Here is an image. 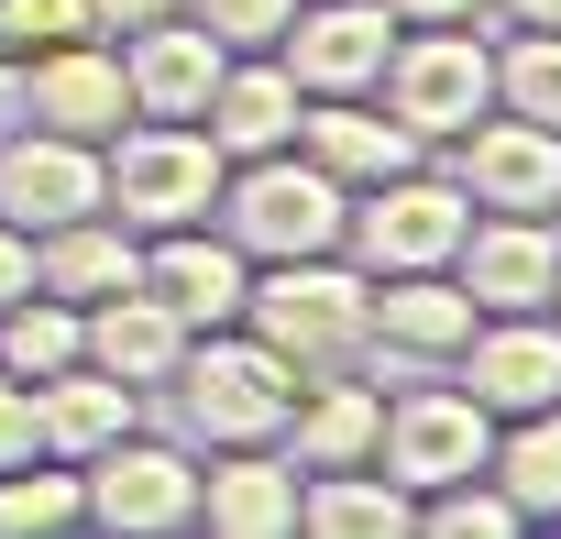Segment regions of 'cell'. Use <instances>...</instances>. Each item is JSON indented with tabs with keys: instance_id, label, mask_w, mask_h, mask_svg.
<instances>
[{
	"instance_id": "83f0119b",
	"label": "cell",
	"mask_w": 561,
	"mask_h": 539,
	"mask_svg": "<svg viewBox=\"0 0 561 539\" xmlns=\"http://www.w3.org/2000/svg\"><path fill=\"white\" fill-rule=\"evenodd\" d=\"M495 111L561 133V34L550 23H506V45H495Z\"/></svg>"
},
{
	"instance_id": "f546056e",
	"label": "cell",
	"mask_w": 561,
	"mask_h": 539,
	"mask_svg": "<svg viewBox=\"0 0 561 539\" xmlns=\"http://www.w3.org/2000/svg\"><path fill=\"white\" fill-rule=\"evenodd\" d=\"M419 528H440V539H528V517L506 506V484H495V473H462V484L419 495Z\"/></svg>"
},
{
	"instance_id": "d6986e66",
	"label": "cell",
	"mask_w": 561,
	"mask_h": 539,
	"mask_svg": "<svg viewBox=\"0 0 561 539\" xmlns=\"http://www.w3.org/2000/svg\"><path fill=\"white\" fill-rule=\"evenodd\" d=\"M176 353H187V320L133 276L122 298H100V309H78V364H100V375H122L133 397H165V375H176Z\"/></svg>"
},
{
	"instance_id": "52a82bcc",
	"label": "cell",
	"mask_w": 561,
	"mask_h": 539,
	"mask_svg": "<svg viewBox=\"0 0 561 539\" xmlns=\"http://www.w3.org/2000/svg\"><path fill=\"white\" fill-rule=\"evenodd\" d=\"M78 473H89V528H111V539H176V528H198V451L154 440L144 418L122 440H100Z\"/></svg>"
},
{
	"instance_id": "74e56055",
	"label": "cell",
	"mask_w": 561,
	"mask_h": 539,
	"mask_svg": "<svg viewBox=\"0 0 561 539\" xmlns=\"http://www.w3.org/2000/svg\"><path fill=\"white\" fill-rule=\"evenodd\" d=\"M550 320H561V287H550Z\"/></svg>"
},
{
	"instance_id": "f1b7e54d",
	"label": "cell",
	"mask_w": 561,
	"mask_h": 539,
	"mask_svg": "<svg viewBox=\"0 0 561 539\" xmlns=\"http://www.w3.org/2000/svg\"><path fill=\"white\" fill-rule=\"evenodd\" d=\"M78 364V309L67 298H12L0 309V375H23V386H45V375H67Z\"/></svg>"
},
{
	"instance_id": "cb8c5ba5",
	"label": "cell",
	"mask_w": 561,
	"mask_h": 539,
	"mask_svg": "<svg viewBox=\"0 0 561 539\" xmlns=\"http://www.w3.org/2000/svg\"><path fill=\"white\" fill-rule=\"evenodd\" d=\"M419 495L386 462H342V473H298V539H408Z\"/></svg>"
},
{
	"instance_id": "d4e9b609",
	"label": "cell",
	"mask_w": 561,
	"mask_h": 539,
	"mask_svg": "<svg viewBox=\"0 0 561 539\" xmlns=\"http://www.w3.org/2000/svg\"><path fill=\"white\" fill-rule=\"evenodd\" d=\"M133 418H144V397H133L122 375H100V364H67V375L34 386V440H45V462H89V451L122 440Z\"/></svg>"
},
{
	"instance_id": "277c9868",
	"label": "cell",
	"mask_w": 561,
	"mask_h": 539,
	"mask_svg": "<svg viewBox=\"0 0 561 539\" xmlns=\"http://www.w3.org/2000/svg\"><path fill=\"white\" fill-rule=\"evenodd\" d=\"M375 111L408 122L419 154H440L462 122L495 111V34H484V23H397L386 78H375Z\"/></svg>"
},
{
	"instance_id": "603a6c76",
	"label": "cell",
	"mask_w": 561,
	"mask_h": 539,
	"mask_svg": "<svg viewBox=\"0 0 561 539\" xmlns=\"http://www.w3.org/2000/svg\"><path fill=\"white\" fill-rule=\"evenodd\" d=\"M298 154L320 176H342V187H375V176L419 165V133L386 122L375 100H298Z\"/></svg>"
},
{
	"instance_id": "ba28073f",
	"label": "cell",
	"mask_w": 561,
	"mask_h": 539,
	"mask_svg": "<svg viewBox=\"0 0 561 539\" xmlns=\"http://www.w3.org/2000/svg\"><path fill=\"white\" fill-rule=\"evenodd\" d=\"M386 45H397L386 0H298L287 34H275V67L298 78V100H375Z\"/></svg>"
},
{
	"instance_id": "ffe728a7",
	"label": "cell",
	"mask_w": 561,
	"mask_h": 539,
	"mask_svg": "<svg viewBox=\"0 0 561 539\" xmlns=\"http://www.w3.org/2000/svg\"><path fill=\"white\" fill-rule=\"evenodd\" d=\"M198 133H209V154H220V165L298 144V78L275 67V45H253V56H231V67L209 78V100H198Z\"/></svg>"
},
{
	"instance_id": "4fadbf2b",
	"label": "cell",
	"mask_w": 561,
	"mask_h": 539,
	"mask_svg": "<svg viewBox=\"0 0 561 539\" xmlns=\"http://www.w3.org/2000/svg\"><path fill=\"white\" fill-rule=\"evenodd\" d=\"M144 287H154L187 331H231V320H242V287H253V253H242L220 220L144 231Z\"/></svg>"
},
{
	"instance_id": "7c38bea8",
	"label": "cell",
	"mask_w": 561,
	"mask_h": 539,
	"mask_svg": "<svg viewBox=\"0 0 561 539\" xmlns=\"http://www.w3.org/2000/svg\"><path fill=\"white\" fill-rule=\"evenodd\" d=\"M451 187L473 209H561V133L550 122H517V111H484L440 144Z\"/></svg>"
},
{
	"instance_id": "8d00e7d4",
	"label": "cell",
	"mask_w": 561,
	"mask_h": 539,
	"mask_svg": "<svg viewBox=\"0 0 561 539\" xmlns=\"http://www.w3.org/2000/svg\"><path fill=\"white\" fill-rule=\"evenodd\" d=\"M484 12H495V23H550V34H561V0H484Z\"/></svg>"
},
{
	"instance_id": "484cf974",
	"label": "cell",
	"mask_w": 561,
	"mask_h": 539,
	"mask_svg": "<svg viewBox=\"0 0 561 539\" xmlns=\"http://www.w3.org/2000/svg\"><path fill=\"white\" fill-rule=\"evenodd\" d=\"M484 473L506 484V506H517L528 528H561V408L495 418V440H484Z\"/></svg>"
},
{
	"instance_id": "e0dca14e",
	"label": "cell",
	"mask_w": 561,
	"mask_h": 539,
	"mask_svg": "<svg viewBox=\"0 0 561 539\" xmlns=\"http://www.w3.org/2000/svg\"><path fill=\"white\" fill-rule=\"evenodd\" d=\"M375 440H386V386H375L364 364H342V375H309V386H298V408H287V429H275V451H287L298 473L375 462Z\"/></svg>"
},
{
	"instance_id": "5bb4252c",
	"label": "cell",
	"mask_w": 561,
	"mask_h": 539,
	"mask_svg": "<svg viewBox=\"0 0 561 539\" xmlns=\"http://www.w3.org/2000/svg\"><path fill=\"white\" fill-rule=\"evenodd\" d=\"M12 78H23V122H45V133L111 144V133L133 122V89H122V45H111V34H78V45L12 67Z\"/></svg>"
},
{
	"instance_id": "e575fe53",
	"label": "cell",
	"mask_w": 561,
	"mask_h": 539,
	"mask_svg": "<svg viewBox=\"0 0 561 539\" xmlns=\"http://www.w3.org/2000/svg\"><path fill=\"white\" fill-rule=\"evenodd\" d=\"M165 12H176V0H89L100 34H144V23H165Z\"/></svg>"
},
{
	"instance_id": "d6a6232c",
	"label": "cell",
	"mask_w": 561,
	"mask_h": 539,
	"mask_svg": "<svg viewBox=\"0 0 561 539\" xmlns=\"http://www.w3.org/2000/svg\"><path fill=\"white\" fill-rule=\"evenodd\" d=\"M45 440H34V386L23 375H0V473H12V462H34Z\"/></svg>"
},
{
	"instance_id": "3957f363",
	"label": "cell",
	"mask_w": 561,
	"mask_h": 539,
	"mask_svg": "<svg viewBox=\"0 0 561 539\" xmlns=\"http://www.w3.org/2000/svg\"><path fill=\"white\" fill-rule=\"evenodd\" d=\"M253 264H298V253H342V220H353V187L320 176L298 144H275V154H242L220 176V209H209Z\"/></svg>"
},
{
	"instance_id": "ac0fdd59",
	"label": "cell",
	"mask_w": 561,
	"mask_h": 539,
	"mask_svg": "<svg viewBox=\"0 0 561 539\" xmlns=\"http://www.w3.org/2000/svg\"><path fill=\"white\" fill-rule=\"evenodd\" d=\"M111 45H122V89H133L144 122H198L209 78L231 67V45H220L209 23H187V12H165V23H144V34H111Z\"/></svg>"
},
{
	"instance_id": "6da1fadb",
	"label": "cell",
	"mask_w": 561,
	"mask_h": 539,
	"mask_svg": "<svg viewBox=\"0 0 561 539\" xmlns=\"http://www.w3.org/2000/svg\"><path fill=\"white\" fill-rule=\"evenodd\" d=\"M242 331H253V342H275L298 375L375 364V276H364L353 253L253 264V287H242Z\"/></svg>"
},
{
	"instance_id": "9c48e42d",
	"label": "cell",
	"mask_w": 561,
	"mask_h": 539,
	"mask_svg": "<svg viewBox=\"0 0 561 539\" xmlns=\"http://www.w3.org/2000/svg\"><path fill=\"white\" fill-rule=\"evenodd\" d=\"M451 276L462 298L495 320V309H550L561 287V220L550 209H473L462 242H451Z\"/></svg>"
},
{
	"instance_id": "d590c367",
	"label": "cell",
	"mask_w": 561,
	"mask_h": 539,
	"mask_svg": "<svg viewBox=\"0 0 561 539\" xmlns=\"http://www.w3.org/2000/svg\"><path fill=\"white\" fill-rule=\"evenodd\" d=\"M397 23H484V0H386Z\"/></svg>"
},
{
	"instance_id": "4316f807",
	"label": "cell",
	"mask_w": 561,
	"mask_h": 539,
	"mask_svg": "<svg viewBox=\"0 0 561 539\" xmlns=\"http://www.w3.org/2000/svg\"><path fill=\"white\" fill-rule=\"evenodd\" d=\"M34 528H89V473L78 462H12L0 473V539H34Z\"/></svg>"
},
{
	"instance_id": "4dcf8cb0",
	"label": "cell",
	"mask_w": 561,
	"mask_h": 539,
	"mask_svg": "<svg viewBox=\"0 0 561 539\" xmlns=\"http://www.w3.org/2000/svg\"><path fill=\"white\" fill-rule=\"evenodd\" d=\"M78 34H100L89 0H0V78L34 67V56H56V45H78Z\"/></svg>"
},
{
	"instance_id": "7a4b0ae2",
	"label": "cell",
	"mask_w": 561,
	"mask_h": 539,
	"mask_svg": "<svg viewBox=\"0 0 561 539\" xmlns=\"http://www.w3.org/2000/svg\"><path fill=\"white\" fill-rule=\"evenodd\" d=\"M298 386H309V375L275 353V342H253L242 320H231V331H187V353H176V375H165V397H176V418H187V451L275 440L287 408H298Z\"/></svg>"
},
{
	"instance_id": "1f68e13d",
	"label": "cell",
	"mask_w": 561,
	"mask_h": 539,
	"mask_svg": "<svg viewBox=\"0 0 561 539\" xmlns=\"http://www.w3.org/2000/svg\"><path fill=\"white\" fill-rule=\"evenodd\" d=\"M176 12H187V23H209L231 56H253V45H275V34H287V12H298V0H176Z\"/></svg>"
},
{
	"instance_id": "9a60e30c",
	"label": "cell",
	"mask_w": 561,
	"mask_h": 539,
	"mask_svg": "<svg viewBox=\"0 0 561 539\" xmlns=\"http://www.w3.org/2000/svg\"><path fill=\"white\" fill-rule=\"evenodd\" d=\"M89 209H111V187H100V144L45 133V122H23L12 144H0V220L56 231V220H89Z\"/></svg>"
},
{
	"instance_id": "f35d334b",
	"label": "cell",
	"mask_w": 561,
	"mask_h": 539,
	"mask_svg": "<svg viewBox=\"0 0 561 539\" xmlns=\"http://www.w3.org/2000/svg\"><path fill=\"white\" fill-rule=\"evenodd\" d=\"M550 220H561V209H550Z\"/></svg>"
},
{
	"instance_id": "7402d4cb",
	"label": "cell",
	"mask_w": 561,
	"mask_h": 539,
	"mask_svg": "<svg viewBox=\"0 0 561 539\" xmlns=\"http://www.w3.org/2000/svg\"><path fill=\"white\" fill-rule=\"evenodd\" d=\"M133 276H144V231H122L111 209L34 231V287H45V298H67V309H100V298H122Z\"/></svg>"
},
{
	"instance_id": "836d02e7",
	"label": "cell",
	"mask_w": 561,
	"mask_h": 539,
	"mask_svg": "<svg viewBox=\"0 0 561 539\" xmlns=\"http://www.w3.org/2000/svg\"><path fill=\"white\" fill-rule=\"evenodd\" d=\"M12 298H34V231L0 220V309H12Z\"/></svg>"
},
{
	"instance_id": "5b68a950",
	"label": "cell",
	"mask_w": 561,
	"mask_h": 539,
	"mask_svg": "<svg viewBox=\"0 0 561 539\" xmlns=\"http://www.w3.org/2000/svg\"><path fill=\"white\" fill-rule=\"evenodd\" d=\"M220 154H209V133L198 122H122L111 144H100V187H111V220L122 231H187V220H209L220 209Z\"/></svg>"
},
{
	"instance_id": "44dd1931",
	"label": "cell",
	"mask_w": 561,
	"mask_h": 539,
	"mask_svg": "<svg viewBox=\"0 0 561 539\" xmlns=\"http://www.w3.org/2000/svg\"><path fill=\"white\" fill-rule=\"evenodd\" d=\"M473 298H462V276L451 264H419V276H375V353H397V364H451L462 342H473Z\"/></svg>"
},
{
	"instance_id": "30bf717a",
	"label": "cell",
	"mask_w": 561,
	"mask_h": 539,
	"mask_svg": "<svg viewBox=\"0 0 561 539\" xmlns=\"http://www.w3.org/2000/svg\"><path fill=\"white\" fill-rule=\"evenodd\" d=\"M484 440H495V418H484L462 386H397V397H386V440H375V462H386L408 495H440V484L484 473Z\"/></svg>"
},
{
	"instance_id": "8992f818",
	"label": "cell",
	"mask_w": 561,
	"mask_h": 539,
	"mask_svg": "<svg viewBox=\"0 0 561 539\" xmlns=\"http://www.w3.org/2000/svg\"><path fill=\"white\" fill-rule=\"evenodd\" d=\"M473 198L451 187V165H397L375 187H353V220H342V253L364 264V276H419V264H451Z\"/></svg>"
},
{
	"instance_id": "2e32d148",
	"label": "cell",
	"mask_w": 561,
	"mask_h": 539,
	"mask_svg": "<svg viewBox=\"0 0 561 539\" xmlns=\"http://www.w3.org/2000/svg\"><path fill=\"white\" fill-rule=\"evenodd\" d=\"M198 528L209 539H298V462L275 440L198 451Z\"/></svg>"
},
{
	"instance_id": "8fae6325",
	"label": "cell",
	"mask_w": 561,
	"mask_h": 539,
	"mask_svg": "<svg viewBox=\"0 0 561 539\" xmlns=\"http://www.w3.org/2000/svg\"><path fill=\"white\" fill-rule=\"evenodd\" d=\"M462 397L484 418H528V408H561V320L550 309H495L473 320V342L451 353Z\"/></svg>"
}]
</instances>
